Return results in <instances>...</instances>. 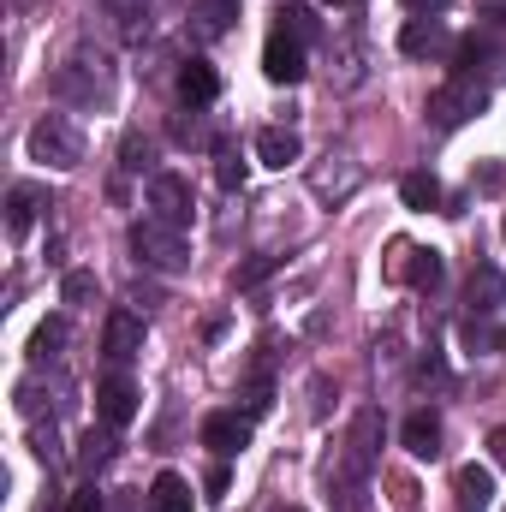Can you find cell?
<instances>
[{"label": "cell", "instance_id": "1", "mask_svg": "<svg viewBox=\"0 0 506 512\" xmlns=\"http://www.w3.org/2000/svg\"><path fill=\"white\" fill-rule=\"evenodd\" d=\"M131 251H137V262H149V268H161V274L191 268V245H185V233L167 227V221H155V215L131 221Z\"/></svg>", "mask_w": 506, "mask_h": 512}, {"label": "cell", "instance_id": "2", "mask_svg": "<svg viewBox=\"0 0 506 512\" xmlns=\"http://www.w3.org/2000/svg\"><path fill=\"white\" fill-rule=\"evenodd\" d=\"M24 143H30V161L60 167V173L84 161V137L72 131V120H60V114H42V120L30 126V137H24Z\"/></svg>", "mask_w": 506, "mask_h": 512}, {"label": "cell", "instance_id": "3", "mask_svg": "<svg viewBox=\"0 0 506 512\" xmlns=\"http://www.w3.org/2000/svg\"><path fill=\"white\" fill-rule=\"evenodd\" d=\"M489 108V90L471 78V72H453L435 96H429V114H435V126H465L471 114H483Z\"/></svg>", "mask_w": 506, "mask_h": 512}, {"label": "cell", "instance_id": "4", "mask_svg": "<svg viewBox=\"0 0 506 512\" xmlns=\"http://www.w3.org/2000/svg\"><path fill=\"white\" fill-rule=\"evenodd\" d=\"M149 215L185 233V227H191V215H197L191 179H179V173H149Z\"/></svg>", "mask_w": 506, "mask_h": 512}, {"label": "cell", "instance_id": "5", "mask_svg": "<svg viewBox=\"0 0 506 512\" xmlns=\"http://www.w3.org/2000/svg\"><path fill=\"white\" fill-rule=\"evenodd\" d=\"M387 280L417 286V292H435V286H441V251H417V245L393 239V245H387Z\"/></svg>", "mask_w": 506, "mask_h": 512}, {"label": "cell", "instance_id": "6", "mask_svg": "<svg viewBox=\"0 0 506 512\" xmlns=\"http://www.w3.org/2000/svg\"><path fill=\"white\" fill-rule=\"evenodd\" d=\"M304 72H310V66H304V42L274 24V36L262 42V78H268V84H304Z\"/></svg>", "mask_w": 506, "mask_h": 512}, {"label": "cell", "instance_id": "7", "mask_svg": "<svg viewBox=\"0 0 506 512\" xmlns=\"http://www.w3.org/2000/svg\"><path fill=\"white\" fill-rule=\"evenodd\" d=\"M203 447H209L215 459H233V453L251 447V423H245L239 411H215V417H203Z\"/></svg>", "mask_w": 506, "mask_h": 512}, {"label": "cell", "instance_id": "8", "mask_svg": "<svg viewBox=\"0 0 506 512\" xmlns=\"http://www.w3.org/2000/svg\"><path fill=\"white\" fill-rule=\"evenodd\" d=\"M376 447H381V411H376V405H364V411L352 417L346 465H352V471H370V465H376Z\"/></svg>", "mask_w": 506, "mask_h": 512}, {"label": "cell", "instance_id": "9", "mask_svg": "<svg viewBox=\"0 0 506 512\" xmlns=\"http://www.w3.org/2000/svg\"><path fill=\"white\" fill-rule=\"evenodd\" d=\"M102 352H108L114 364H131V358L143 352V316L114 310V316H108V334H102Z\"/></svg>", "mask_w": 506, "mask_h": 512}, {"label": "cell", "instance_id": "10", "mask_svg": "<svg viewBox=\"0 0 506 512\" xmlns=\"http://www.w3.org/2000/svg\"><path fill=\"white\" fill-rule=\"evenodd\" d=\"M96 411H102L108 429H126L131 417H137V387L120 382V376H108V382L96 387Z\"/></svg>", "mask_w": 506, "mask_h": 512}, {"label": "cell", "instance_id": "11", "mask_svg": "<svg viewBox=\"0 0 506 512\" xmlns=\"http://www.w3.org/2000/svg\"><path fill=\"white\" fill-rule=\"evenodd\" d=\"M399 441H405L411 459H435V453H441V417H435V411H411L405 429H399Z\"/></svg>", "mask_w": 506, "mask_h": 512}, {"label": "cell", "instance_id": "12", "mask_svg": "<svg viewBox=\"0 0 506 512\" xmlns=\"http://www.w3.org/2000/svg\"><path fill=\"white\" fill-rule=\"evenodd\" d=\"M179 96H185L191 108H209V102L221 96V78H215V66H209V60H185V66H179Z\"/></svg>", "mask_w": 506, "mask_h": 512}, {"label": "cell", "instance_id": "13", "mask_svg": "<svg viewBox=\"0 0 506 512\" xmlns=\"http://www.w3.org/2000/svg\"><path fill=\"white\" fill-rule=\"evenodd\" d=\"M453 489H459V507L465 512H483L495 501V471H489V465H459Z\"/></svg>", "mask_w": 506, "mask_h": 512}, {"label": "cell", "instance_id": "14", "mask_svg": "<svg viewBox=\"0 0 506 512\" xmlns=\"http://www.w3.org/2000/svg\"><path fill=\"white\" fill-rule=\"evenodd\" d=\"M304 155V143H298V131H286V126H268V131H256V161H268V167H292Z\"/></svg>", "mask_w": 506, "mask_h": 512}, {"label": "cell", "instance_id": "15", "mask_svg": "<svg viewBox=\"0 0 506 512\" xmlns=\"http://www.w3.org/2000/svg\"><path fill=\"white\" fill-rule=\"evenodd\" d=\"M143 512H191V483L179 471H161L155 489H149V501H143Z\"/></svg>", "mask_w": 506, "mask_h": 512}, {"label": "cell", "instance_id": "16", "mask_svg": "<svg viewBox=\"0 0 506 512\" xmlns=\"http://www.w3.org/2000/svg\"><path fill=\"white\" fill-rule=\"evenodd\" d=\"M399 48H405L411 60H423V54H441V48H447V30H441L435 18H411V24L399 30Z\"/></svg>", "mask_w": 506, "mask_h": 512}, {"label": "cell", "instance_id": "17", "mask_svg": "<svg viewBox=\"0 0 506 512\" xmlns=\"http://www.w3.org/2000/svg\"><path fill=\"white\" fill-rule=\"evenodd\" d=\"M399 197H405V209L429 215V209H441V179L435 173H405L399 179Z\"/></svg>", "mask_w": 506, "mask_h": 512}, {"label": "cell", "instance_id": "18", "mask_svg": "<svg viewBox=\"0 0 506 512\" xmlns=\"http://www.w3.org/2000/svg\"><path fill=\"white\" fill-rule=\"evenodd\" d=\"M233 18H239V0H203V6H197V36L215 42V36L233 30Z\"/></svg>", "mask_w": 506, "mask_h": 512}, {"label": "cell", "instance_id": "19", "mask_svg": "<svg viewBox=\"0 0 506 512\" xmlns=\"http://www.w3.org/2000/svg\"><path fill=\"white\" fill-rule=\"evenodd\" d=\"M30 221H36V191H30V185H12V197H6V227H12V239H24Z\"/></svg>", "mask_w": 506, "mask_h": 512}, {"label": "cell", "instance_id": "20", "mask_svg": "<svg viewBox=\"0 0 506 512\" xmlns=\"http://www.w3.org/2000/svg\"><path fill=\"white\" fill-rule=\"evenodd\" d=\"M215 179H221V191H245V179H251V167L239 161V149H215Z\"/></svg>", "mask_w": 506, "mask_h": 512}, {"label": "cell", "instance_id": "21", "mask_svg": "<svg viewBox=\"0 0 506 512\" xmlns=\"http://www.w3.org/2000/svg\"><path fill=\"white\" fill-rule=\"evenodd\" d=\"M280 30H286V36H298V42H310V36H316V12H310V6H298V0H286V6H280Z\"/></svg>", "mask_w": 506, "mask_h": 512}, {"label": "cell", "instance_id": "22", "mask_svg": "<svg viewBox=\"0 0 506 512\" xmlns=\"http://www.w3.org/2000/svg\"><path fill=\"white\" fill-rule=\"evenodd\" d=\"M60 340H66V322H54V316H48V322L30 334V358H36V364H48V358L60 352Z\"/></svg>", "mask_w": 506, "mask_h": 512}, {"label": "cell", "instance_id": "23", "mask_svg": "<svg viewBox=\"0 0 506 512\" xmlns=\"http://www.w3.org/2000/svg\"><path fill=\"white\" fill-rule=\"evenodd\" d=\"M114 453H120V441H114V429H90V435H84V453H78V459H84V465L96 471V465H108Z\"/></svg>", "mask_w": 506, "mask_h": 512}, {"label": "cell", "instance_id": "24", "mask_svg": "<svg viewBox=\"0 0 506 512\" xmlns=\"http://www.w3.org/2000/svg\"><path fill=\"white\" fill-rule=\"evenodd\" d=\"M274 268H280V256L262 251V256H251V262H239V268H233V286H239V292H251V286H262Z\"/></svg>", "mask_w": 506, "mask_h": 512}, {"label": "cell", "instance_id": "25", "mask_svg": "<svg viewBox=\"0 0 506 512\" xmlns=\"http://www.w3.org/2000/svg\"><path fill=\"white\" fill-rule=\"evenodd\" d=\"M60 298H66V304H90V298H96V274H90V268H72V274L60 280Z\"/></svg>", "mask_w": 506, "mask_h": 512}, {"label": "cell", "instance_id": "26", "mask_svg": "<svg viewBox=\"0 0 506 512\" xmlns=\"http://www.w3.org/2000/svg\"><path fill=\"white\" fill-rule=\"evenodd\" d=\"M102 6H108V12H114V18H120L126 30H137V18L149 12V0H102Z\"/></svg>", "mask_w": 506, "mask_h": 512}, {"label": "cell", "instance_id": "27", "mask_svg": "<svg viewBox=\"0 0 506 512\" xmlns=\"http://www.w3.org/2000/svg\"><path fill=\"white\" fill-rule=\"evenodd\" d=\"M120 155H126V167H131V173H143V167L155 161V149H149L143 137H126V149H120Z\"/></svg>", "mask_w": 506, "mask_h": 512}, {"label": "cell", "instance_id": "28", "mask_svg": "<svg viewBox=\"0 0 506 512\" xmlns=\"http://www.w3.org/2000/svg\"><path fill=\"white\" fill-rule=\"evenodd\" d=\"M66 512H102V489H96V483L72 489V501H66Z\"/></svg>", "mask_w": 506, "mask_h": 512}, {"label": "cell", "instance_id": "29", "mask_svg": "<svg viewBox=\"0 0 506 512\" xmlns=\"http://www.w3.org/2000/svg\"><path fill=\"white\" fill-rule=\"evenodd\" d=\"M399 6H405V12H417V18H441L453 0H399Z\"/></svg>", "mask_w": 506, "mask_h": 512}, {"label": "cell", "instance_id": "30", "mask_svg": "<svg viewBox=\"0 0 506 512\" xmlns=\"http://www.w3.org/2000/svg\"><path fill=\"white\" fill-rule=\"evenodd\" d=\"M268 405H274V393H268V387L256 382L251 393H245V411H251V417H262V411H268Z\"/></svg>", "mask_w": 506, "mask_h": 512}, {"label": "cell", "instance_id": "31", "mask_svg": "<svg viewBox=\"0 0 506 512\" xmlns=\"http://www.w3.org/2000/svg\"><path fill=\"white\" fill-rule=\"evenodd\" d=\"M30 447H36V459H54V429H30Z\"/></svg>", "mask_w": 506, "mask_h": 512}, {"label": "cell", "instance_id": "32", "mask_svg": "<svg viewBox=\"0 0 506 512\" xmlns=\"http://www.w3.org/2000/svg\"><path fill=\"white\" fill-rule=\"evenodd\" d=\"M227 483H233V477H227V465H215V471H209V477H203V489H209V495H215V501H221V495H227Z\"/></svg>", "mask_w": 506, "mask_h": 512}, {"label": "cell", "instance_id": "33", "mask_svg": "<svg viewBox=\"0 0 506 512\" xmlns=\"http://www.w3.org/2000/svg\"><path fill=\"white\" fill-rule=\"evenodd\" d=\"M489 447H495V465L506 471V429H495V435H489Z\"/></svg>", "mask_w": 506, "mask_h": 512}, {"label": "cell", "instance_id": "34", "mask_svg": "<svg viewBox=\"0 0 506 512\" xmlns=\"http://www.w3.org/2000/svg\"><path fill=\"white\" fill-rule=\"evenodd\" d=\"M483 12H495V18H506V0H477Z\"/></svg>", "mask_w": 506, "mask_h": 512}, {"label": "cell", "instance_id": "35", "mask_svg": "<svg viewBox=\"0 0 506 512\" xmlns=\"http://www.w3.org/2000/svg\"><path fill=\"white\" fill-rule=\"evenodd\" d=\"M495 352L506 358V328H495Z\"/></svg>", "mask_w": 506, "mask_h": 512}, {"label": "cell", "instance_id": "36", "mask_svg": "<svg viewBox=\"0 0 506 512\" xmlns=\"http://www.w3.org/2000/svg\"><path fill=\"white\" fill-rule=\"evenodd\" d=\"M328 6H346V0H328Z\"/></svg>", "mask_w": 506, "mask_h": 512}, {"label": "cell", "instance_id": "37", "mask_svg": "<svg viewBox=\"0 0 506 512\" xmlns=\"http://www.w3.org/2000/svg\"><path fill=\"white\" fill-rule=\"evenodd\" d=\"M501 239H506V221H501Z\"/></svg>", "mask_w": 506, "mask_h": 512}]
</instances>
